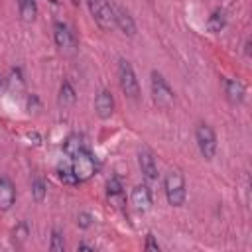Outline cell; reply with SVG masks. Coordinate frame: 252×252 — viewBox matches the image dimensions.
<instances>
[{
	"instance_id": "cell-1",
	"label": "cell",
	"mask_w": 252,
	"mask_h": 252,
	"mask_svg": "<svg viewBox=\"0 0 252 252\" xmlns=\"http://www.w3.org/2000/svg\"><path fill=\"white\" fill-rule=\"evenodd\" d=\"M163 189H165V197L167 203L171 207H181L185 203L187 197V189H185V177L179 169H169L165 179H163Z\"/></svg>"
},
{
	"instance_id": "cell-2",
	"label": "cell",
	"mask_w": 252,
	"mask_h": 252,
	"mask_svg": "<svg viewBox=\"0 0 252 252\" xmlns=\"http://www.w3.org/2000/svg\"><path fill=\"white\" fill-rule=\"evenodd\" d=\"M118 83H120L122 93L128 98H132V100H138L140 98V85H138L136 73H134L132 65L126 59H120L118 61Z\"/></svg>"
},
{
	"instance_id": "cell-3",
	"label": "cell",
	"mask_w": 252,
	"mask_h": 252,
	"mask_svg": "<svg viewBox=\"0 0 252 252\" xmlns=\"http://www.w3.org/2000/svg\"><path fill=\"white\" fill-rule=\"evenodd\" d=\"M71 169H73V173H75V177H77L79 183L89 181L94 175V171H96V163H94L93 154L87 148L81 150L77 156L71 158Z\"/></svg>"
},
{
	"instance_id": "cell-4",
	"label": "cell",
	"mask_w": 252,
	"mask_h": 252,
	"mask_svg": "<svg viewBox=\"0 0 252 252\" xmlns=\"http://www.w3.org/2000/svg\"><path fill=\"white\" fill-rule=\"evenodd\" d=\"M195 140H197V148H199L201 156L205 159H213L215 154H217V136H215V130L209 124L199 122L197 128H195Z\"/></svg>"
},
{
	"instance_id": "cell-5",
	"label": "cell",
	"mask_w": 252,
	"mask_h": 252,
	"mask_svg": "<svg viewBox=\"0 0 252 252\" xmlns=\"http://www.w3.org/2000/svg\"><path fill=\"white\" fill-rule=\"evenodd\" d=\"M87 4H89V10H91V16L94 18V22L104 32H110L114 28V12H112V6L108 4V0H87Z\"/></svg>"
},
{
	"instance_id": "cell-6",
	"label": "cell",
	"mask_w": 252,
	"mask_h": 252,
	"mask_svg": "<svg viewBox=\"0 0 252 252\" xmlns=\"http://www.w3.org/2000/svg\"><path fill=\"white\" fill-rule=\"evenodd\" d=\"M152 96H154V102L161 108H167L173 102V91L169 83L163 79V75L158 71H152Z\"/></svg>"
},
{
	"instance_id": "cell-7",
	"label": "cell",
	"mask_w": 252,
	"mask_h": 252,
	"mask_svg": "<svg viewBox=\"0 0 252 252\" xmlns=\"http://www.w3.org/2000/svg\"><path fill=\"white\" fill-rule=\"evenodd\" d=\"M53 39H55V45L59 47L61 53H65V55L75 53V49H77V39H75V35H73V32L69 30L67 24L55 22V26H53Z\"/></svg>"
},
{
	"instance_id": "cell-8",
	"label": "cell",
	"mask_w": 252,
	"mask_h": 252,
	"mask_svg": "<svg viewBox=\"0 0 252 252\" xmlns=\"http://www.w3.org/2000/svg\"><path fill=\"white\" fill-rule=\"evenodd\" d=\"M138 165H140V171L144 175L146 181H156L158 179V163H156V158L154 154L148 150V148H142L138 152Z\"/></svg>"
},
{
	"instance_id": "cell-9",
	"label": "cell",
	"mask_w": 252,
	"mask_h": 252,
	"mask_svg": "<svg viewBox=\"0 0 252 252\" xmlns=\"http://www.w3.org/2000/svg\"><path fill=\"white\" fill-rule=\"evenodd\" d=\"M112 12H114V28H118L124 35H136V22L134 18L130 16V12L122 6H112Z\"/></svg>"
},
{
	"instance_id": "cell-10",
	"label": "cell",
	"mask_w": 252,
	"mask_h": 252,
	"mask_svg": "<svg viewBox=\"0 0 252 252\" xmlns=\"http://www.w3.org/2000/svg\"><path fill=\"white\" fill-rule=\"evenodd\" d=\"M94 112L98 118L106 120L114 114V96L110 94V91H100L94 98Z\"/></svg>"
},
{
	"instance_id": "cell-11",
	"label": "cell",
	"mask_w": 252,
	"mask_h": 252,
	"mask_svg": "<svg viewBox=\"0 0 252 252\" xmlns=\"http://www.w3.org/2000/svg\"><path fill=\"white\" fill-rule=\"evenodd\" d=\"M130 201H132V205H134L136 211L146 213L152 207V191H150V187L148 185H136L132 189Z\"/></svg>"
},
{
	"instance_id": "cell-12",
	"label": "cell",
	"mask_w": 252,
	"mask_h": 252,
	"mask_svg": "<svg viewBox=\"0 0 252 252\" xmlns=\"http://www.w3.org/2000/svg\"><path fill=\"white\" fill-rule=\"evenodd\" d=\"M16 203V187L8 177H0V211L12 209Z\"/></svg>"
},
{
	"instance_id": "cell-13",
	"label": "cell",
	"mask_w": 252,
	"mask_h": 252,
	"mask_svg": "<svg viewBox=\"0 0 252 252\" xmlns=\"http://www.w3.org/2000/svg\"><path fill=\"white\" fill-rule=\"evenodd\" d=\"M106 197H108L110 205H114V207H118V209L124 205V201H126V197H124V187H122V181H120L118 177H110V179H108V183H106Z\"/></svg>"
},
{
	"instance_id": "cell-14",
	"label": "cell",
	"mask_w": 252,
	"mask_h": 252,
	"mask_svg": "<svg viewBox=\"0 0 252 252\" xmlns=\"http://www.w3.org/2000/svg\"><path fill=\"white\" fill-rule=\"evenodd\" d=\"M224 94L230 104H240L244 100V85L238 79H224Z\"/></svg>"
},
{
	"instance_id": "cell-15",
	"label": "cell",
	"mask_w": 252,
	"mask_h": 252,
	"mask_svg": "<svg viewBox=\"0 0 252 252\" xmlns=\"http://www.w3.org/2000/svg\"><path fill=\"white\" fill-rule=\"evenodd\" d=\"M75 98H77V94H75L73 85L69 81H63L61 89H59V106L61 108H69V106L75 104Z\"/></svg>"
},
{
	"instance_id": "cell-16",
	"label": "cell",
	"mask_w": 252,
	"mask_h": 252,
	"mask_svg": "<svg viewBox=\"0 0 252 252\" xmlns=\"http://www.w3.org/2000/svg\"><path fill=\"white\" fill-rule=\"evenodd\" d=\"M63 150H65V154H67L69 158H73V156H77L81 150H85V142H83V138H81L79 134H71V136L65 140Z\"/></svg>"
},
{
	"instance_id": "cell-17",
	"label": "cell",
	"mask_w": 252,
	"mask_h": 252,
	"mask_svg": "<svg viewBox=\"0 0 252 252\" xmlns=\"http://www.w3.org/2000/svg\"><path fill=\"white\" fill-rule=\"evenodd\" d=\"M18 8H20V16L24 22H33V18L37 14L35 0H18Z\"/></svg>"
},
{
	"instance_id": "cell-18",
	"label": "cell",
	"mask_w": 252,
	"mask_h": 252,
	"mask_svg": "<svg viewBox=\"0 0 252 252\" xmlns=\"http://www.w3.org/2000/svg\"><path fill=\"white\" fill-rule=\"evenodd\" d=\"M57 175H59V179H61L65 185H77V183H79L77 177H75V173H73V169H71V163H69V165H59Z\"/></svg>"
},
{
	"instance_id": "cell-19",
	"label": "cell",
	"mask_w": 252,
	"mask_h": 252,
	"mask_svg": "<svg viewBox=\"0 0 252 252\" xmlns=\"http://www.w3.org/2000/svg\"><path fill=\"white\" fill-rule=\"evenodd\" d=\"M45 193H47L45 181L41 177H33V181H32V195H33V199L35 201H43L45 199Z\"/></svg>"
},
{
	"instance_id": "cell-20",
	"label": "cell",
	"mask_w": 252,
	"mask_h": 252,
	"mask_svg": "<svg viewBox=\"0 0 252 252\" xmlns=\"http://www.w3.org/2000/svg\"><path fill=\"white\" fill-rule=\"evenodd\" d=\"M207 28L211 32H220L224 28V14L222 12H213L211 18H209V22H207Z\"/></svg>"
},
{
	"instance_id": "cell-21",
	"label": "cell",
	"mask_w": 252,
	"mask_h": 252,
	"mask_svg": "<svg viewBox=\"0 0 252 252\" xmlns=\"http://www.w3.org/2000/svg\"><path fill=\"white\" fill-rule=\"evenodd\" d=\"M49 250L51 252H63L65 250V242H63V234L55 228L51 232V242H49Z\"/></svg>"
},
{
	"instance_id": "cell-22",
	"label": "cell",
	"mask_w": 252,
	"mask_h": 252,
	"mask_svg": "<svg viewBox=\"0 0 252 252\" xmlns=\"http://www.w3.org/2000/svg\"><path fill=\"white\" fill-rule=\"evenodd\" d=\"M91 220H93V217H91L89 213H81V215L77 217V224H79L81 228H89V226H91Z\"/></svg>"
},
{
	"instance_id": "cell-23",
	"label": "cell",
	"mask_w": 252,
	"mask_h": 252,
	"mask_svg": "<svg viewBox=\"0 0 252 252\" xmlns=\"http://www.w3.org/2000/svg\"><path fill=\"white\" fill-rule=\"evenodd\" d=\"M144 248H146V250H156V252H158V250H159V244H158V242L154 240V236H152V234H148V238H146V244H144Z\"/></svg>"
},
{
	"instance_id": "cell-24",
	"label": "cell",
	"mask_w": 252,
	"mask_h": 252,
	"mask_svg": "<svg viewBox=\"0 0 252 252\" xmlns=\"http://www.w3.org/2000/svg\"><path fill=\"white\" fill-rule=\"evenodd\" d=\"M79 250H94V248L89 246V244H79Z\"/></svg>"
},
{
	"instance_id": "cell-25",
	"label": "cell",
	"mask_w": 252,
	"mask_h": 252,
	"mask_svg": "<svg viewBox=\"0 0 252 252\" xmlns=\"http://www.w3.org/2000/svg\"><path fill=\"white\" fill-rule=\"evenodd\" d=\"M71 2H73V4H75V6H77V4H79V2H81V0H71Z\"/></svg>"
},
{
	"instance_id": "cell-26",
	"label": "cell",
	"mask_w": 252,
	"mask_h": 252,
	"mask_svg": "<svg viewBox=\"0 0 252 252\" xmlns=\"http://www.w3.org/2000/svg\"><path fill=\"white\" fill-rule=\"evenodd\" d=\"M0 91H2V77H0Z\"/></svg>"
}]
</instances>
